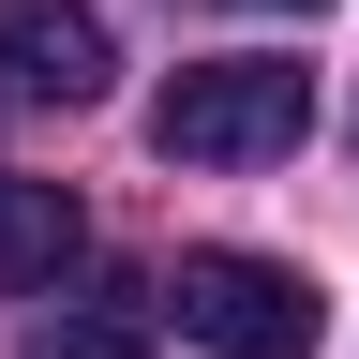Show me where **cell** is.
I'll return each instance as SVG.
<instances>
[{
    "instance_id": "1",
    "label": "cell",
    "mask_w": 359,
    "mask_h": 359,
    "mask_svg": "<svg viewBox=\"0 0 359 359\" xmlns=\"http://www.w3.org/2000/svg\"><path fill=\"white\" fill-rule=\"evenodd\" d=\"M299 135H314V60H180L150 105L165 165H269Z\"/></svg>"
},
{
    "instance_id": "2",
    "label": "cell",
    "mask_w": 359,
    "mask_h": 359,
    "mask_svg": "<svg viewBox=\"0 0 359 359\" xmlns=\"http://www.w3.org/2000/svg\"><path fill=\"white\" fill-rule=\"evenodd\" d=\"M180 344L195 359H314L330 344V299H314V269L285 255H240V240H210V255H180Z\"/></svg>"
},
{
    "instance_id": "3",
    "label": "cell",
    "mask_w": 359,
    "mask_h": 359,
    "mask_svg": "<svg viewBox=\"0 0 359 359\" xmlns=\"http://www.w3.org/2000/svg\"><path fill=\"white\" fill-rule=\"evenodd\" d=\"M105 75H120V45L90 0H0V90L15 105H105Z\"/></svg>"
},
{
    "instance_id": "4",
    "label": "cell",
    "mask_w": 359,
    "mask_h": 359,
    "mask_svg": "<svg viewBox=\"0 0 359 359\" xmlns=\"http://www.w3.org/2000/svg\"><path fill=\"white\" fill-rule=\"evenodd\" d=\"M90 255V210L60 195V180H0V285L60 299V269Z\"/></svg>"
},
{
    "instance_id": "5",
    "label": "cell",
    "mask_w": 359,
    "mask_h": 359,
    "mask_svg": "<svg viewBox=\"0 0 359 359\" xmlns=\"http://www.w3.org/2000/svg\"><path fill=\"white\" fill-rule=\"evenodd\" d=\"M150 330H165L150 299H60L30 330V359H150Z\"/></svg>"
},
{
    "instance_id": "6",
    "label": "cell",
    "mask_w": 359,
    "mask_h": 359,
    "mask_svg": "<svg viewBox=\"0 0 359 359\" xmlns=\"http://www.w3.org/2000/svg\"><path fill=\"white\" fill-rule=\"evenodd\" d=\"M299 15H314V0H299Z\"/></svg>"
}]
</instances>
